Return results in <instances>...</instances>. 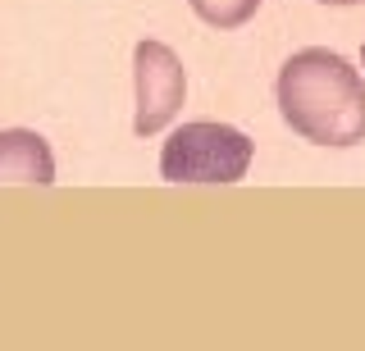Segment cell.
<instances>
[{
  "label": "cell",
  "mask_w": 365,
  "mask_h": 351,
  "mask_svg": "<svg viewBox=\"0 0 365 351\" xmlns=\"http://www.w3.org/2000/svg\"><path fill=\"white\" fill-rule=\"evenodd\" d=\"M319 5H361V0H319Z\"/></svg>",
  "instance_id": "obj_6"
},
{
  "label": "cell",
  "mask_w": 365,
  "mask_h": 351,
  "mask_svg": "<svg viewBox=\"0 0 365 351\" xmlns=\"http://www.w3.org/2000/svg\"><path fill=\"white\" fill-rule=\"evenodd\" d=\"M187 5H192V14H197L201 23H210L220 32H233V28H242V23L256 19L260 0H187Z\"/></svg>",
  "instance_id": "obj_5"
},
{
  "label": "cell",
  "mask_w": 365,
  "mask_h": 351,
  "mask_svg": "<svg viewBox=\"0 0 365 351\" xmlns=\"http://www.w3.org/2000/svg\"><path fill=\"white\" fill-rule=\"evenodd\" d=\"M256 142L233 123L192 119L169 132L160 151V178L165 183H242Z\"/></svg>",
  "instance_id": "obj_2"
},
{
  "label": "cell",
  "mask_w": 365,
  "mask_h": 351,
  "mask_svg": "<svg viewBox=\"0 0 365 351\" xmlns=\"http://www.w3.org/2000/svg\"><path fill=\"white\" fill-rule=\"evenodd\" d=\"M283 123L311 146H356L365 142V78L338 51L306 46L283 60L279 83Z\"/></svg>",
  "instance_id": "obj_1"
},
{
  "label": "cell",
  "mask_w": 365,
  "mask_h": 351,
  "mask_svg": "<svg viewBox=\"0 0 365 351\" xmlns=\"http://www.w3.org/2000/svg\"><path fill=\"white\" fill-rule=\"evenodd\" d=\"M0 183H55V151L32 128H5L0 132Z\"/></svg>",
  "instance_id": "obj_4"
},
{
  "label": "cell",
  "mask_w": 365,
  "mask_h": 351,
  "mask_svg": "<svg viewBox=\"0 0 365 351\" xmlns=\"http://www.w3.org/2000/svg\"><path fill=\"white\" fill-rule=\"evenodd\" d=\"M361 64H365V41H361Z\"/></svg>",
  "instance_id": "obj_7"
},
{
  "label": "cell",
  "mask_w": 365,
  "mask_h": 351,
  "mask_svg": "<svg viewBox=\"0 0 365 351\" xmlns=\"http://www.w3.org/2000/svg\"><path fill=\"white\" fill-rule=\"evenodd\" d=\"M133 87H137V115L133 132L137 137H155L178 119L182 100H187V69L174 55V46L146 37L133 46Z\"/></svg>",
  "instance_id": "obj_3"
}]
</instances>
